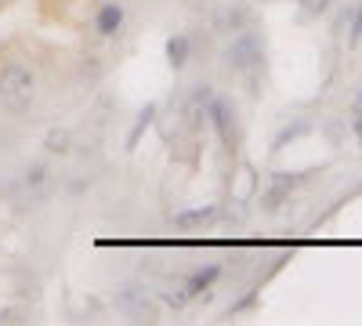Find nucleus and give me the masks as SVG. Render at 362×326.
I'll return each instance as SVG.
<instances>
[{"mask_svg": "<svg viewBox=\"0 0 362 326\" xmlns=\"http://www.w3.org/2000/svg\"><path fill=\"white\" fill-rule=\"evenodd\" d=\"M33 95H37L33 69L15 62V58L0 66V105L11 109V112H25L29 105H33Z\"/></svg>", "mask_w": 362, "mask_h": 326, "instance_id": "obj_1", "label": "nucleus"}, {"mask_svg": "<svg viewBox=\"0 0 362 326\" xmlns=\"http://www.w3.org/2000/svg\"><path fill=\"white\" fill-rule=\"evenodd\" d=\"M228 66L235 76H243L250 83V91H257V80L264 73V44L257 33L243 29V33H235L232 44H228Z\"/></svg>", "mask_w": 362, "mask_h": 326, "instance_id": "obj_2", "label": "nucleus"}, {"mask_svg": "<svg viewBox=\"0 0 362 326\" xmlns=\"http://www.w3.org/2000/svg\"><path fill=\"white\" fill-rule=\"evenodd\" d=\"M112 305H116L119 315H127L131 322H156L160 319V301L145 286H119Z\"/></svg>", "mask_w": 362, "mask_h": 326, "instance_id": "obj_3", "label": "nucleus"}, {"mask_svg": "<svg viewBox=\"0 0 362 326\" xmlns=\"http://www.w3.org/2000/svg\"><path fill=\"white\" fill-rule=\"evenodd\" d=\"M206 120H210V127L218 131V138H221L225 149H235L239 138H243V131H239L235 105H232L228 98H210V102H206Z\"/></svg>", "mask_w": 362, "mask_h": 326, "instance_id": "obj_4", "label": "nucleus"}, {"mask_svg": "<svg viewBox=\"0 0 362 326\" xmlns=\"http://www.w3.org/2000/svg\"><path fill=\"white\" fill-rule=\"evenodd\" d=\"M293 185H297V177H286L283 170H279V174H272L268 189L261 192V206H264V211H279V206H283V203L290 199Z\"/></svg>", "mask_w": 362, "mask_h": 326, "instance_id": "obj_5", "label": "nucleus"}, {"mask_svg": "<svg viewBox=\"0 0 362 326\" xmlns=\"http://www.w3.org/2000/svg\"><path fill=\"white\" fill-rule=\"evenodd\" d=\"M214 218H218V206L206 203V206H192V211L174 214L170 221H174V228H181V232H196V228H206Z\"/></svg>", "mask_w": 362, "mask_h": 326, "instance_id": "obj_6", "label": "nucleus"}, {"mask_svg": "<svg viewBox=\"0 0 362 326\" xmlns=\"http://www.w3.org/2000/svg\"><path fill=\"white\" fill-rule=\"evenodd\" d=\"M214 25H218V33H243V29H250V11L243 4H225Z\"/></svg>", "mask_w": 362, "mask_h": 326, "instance_id": "obj_7", "label": "nucleus"}, {"mask_svg": "<svg viewBox=\"0 0 362 326\" xmlns=\"http://www.w3.org/2000/svg\"><path fill=\"white\" fill-rule=\"evenodd\" d=\"M95 29H98V37H116L119 29H124V8H119L116 0H105L95 15Z\"/></svg>", "mask_w": 362, "mask_h": 326, "instance_id": "obj_8", "label": "nucleus"}, {"mask_svg": "<svg viewBox=\"0 0 362 326\" xmlns=\"http://www.w3.org/2000/svg\"><path fill=\"white\" fill-rule=\"evenodd\" d=\"M189 54H192V40H189L185 33L167 37V66H170L174 73H181V69L189 66Z\"/></svg>", "mask_w": 362, "mask_h": 326, "instance_id": "obj_9", "label": "nucleus"}, {"mask_svg": "<svg viewBox=\"0 0 362 326\" xmlns=\"http://www.w3.org/2000/svg\"><path fill=\"white\" fill-rule=\"evenodd\" d=\"M221 276V269L218 264H206V269H199V272H192L189 279H185V290L192 293V301L199 298V293H206L210 286H214V279Z\"/></svg>", "mask_w": 362, "mask_h": 326, "instance_id": "obj_10", "label": "nucleus"}, {"mask_svg": "<svg viewBox=\"0 0 362 326\" xmlns=\"http://www.w3.org/2000/svg\"><path fill=\"white\" fill-rule=\"evenodd\" d=\"M160 301H163V305H170L174 312H181L185 305H192V293L185 290V279H181V283H170V286L160 293Z\"/></svg>", "mask_w": 362, "mask_h": 326, "instance_id": "obj_11", "label": "nucleus"}, {"mask_svg": "<svg viewBox=\"0 0 362 326\" xmlns=\"http://www.w3.org/2000/svg\"><path fill=\"white\" fill-rule=\"evenodd\" d=\"M44 149H47L51 156H66V153L73 149V134H69V131H58V127L47 131V134H44Z\"/></svg>", "mask_w": 362, "mask_h": 326, "instance_id": "obj_12", "label": "nucleus"}, {"mask_svg": "<svg viewBox=\"0 0 362 326\" xmlns=\"http://www.w3.org/2000/svg\"><path fill=\"white\" fill-rule=\"evenodd\" d=\"M329 8H334V0H297V15H300V22H319Z\"/></svg>", "mask_w": 362, "mask_h": 326, "instance_id": "obj_13", "label": "nucleus"}, {"mask_svg": "<svg viewBox=\"0 0 362 326\" xmlns=\"http://www.w3.org/2000/svg\"><path fill=\"white\" fill-rule=\"evenodd\" d=\"M44 182H47V167H44V163L25 167V189H40Z\"/></svg>", "mask_w": 362, "mask_h": 326, "instance_id": "obj_14", "label": "nucleus"}, {"mask_svg": "<svg viewBox=\"0 0 362 326\" xmlns=\"http://www.w3.org/2000/svg\"><path fill=\"white\" fill-rule=\"evenodd\" d=\"M22 322H29L25 308H0V326H22Z\"/></svg>", "mask_w": 362, "mask_h": 326, "instance_id": "obj_15", "label": "nucleus"}]
</instances>
